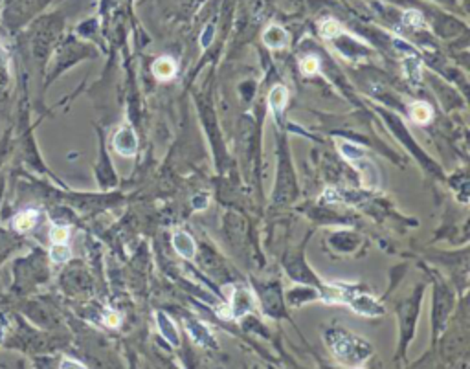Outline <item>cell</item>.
Returning <instances> with one entry per match:
<instances>
[{
    "label": "cell",
    "instance_id": "10",
    "mask_svg": "<svg viewBox=\"0 0 470 369\" xmlns=\"http://www.w3.org/2000/svg\"><path fill=\"white\" fill-rule=\"evenodd\" d=\"M152 74H155L158 79L164 81L171 79V77L176 74L175 61H173L171 57H160V59H157L155 65H152Z\"/></svg>",
    "mask_w": 470,
    "mask_h": 369
},
{
    "label": "cell",
    "instance_id": "4",
    "mask_svg": "<svg viewBox=\"0 0 470 369\" xmlns=\"http://www.w3.org/2000/svg\"><path fill=\"white\" fill-rule=\"evenodd\" d=\"M39 223V212L37 209H24L19 212L11 219V226L13 232L17 233H28L30 230H34Z\"/></svg>",
    "mask_w": 470,
    "mask_h": 369
},
{
    "label": "cell",
    "instance_id": "16",
    "mask_svg": "<svg viewBox=\"0 0 470 369\" xmlns=\"http://www.w3.org/2000/svg\"><path fill=\"white\" fill-rule=\"evenodd\" d=\"M68 237H70V230H68L67 226H53L52 230H50V241L53 242V245H63V242L68 241Z\"/></svg>",
    "mask_w": 470,
    "mask_h": 369
},
{
    "label": "cell",
    "instance_id": "1",
    "mask_svg": "<svg viewBox=\"0 0 470 369\" xmlns=\"http://www.w3.org/2000/svg\"><path fill=\"white\" fill-rule=\"evenodd\" d=\"M329 347L333 349L334 356L338 360H342L347 365H358L370 356L371 347L367 346V342L356 338V336L349 335V332L342 331V329H334V331L327 332Z\"/></svg>",
    "mask_w": 470,
    "mask_h": 369
},
{
    "label": "cell",
    "instance_id": "6",
    "mask_svg": "<svg viewBox=\"0 0 470 369\" xmlns=\"http://www.w3.org/2000/svg\"><path fill=\"white\" fill-rule=\"evenodd\" d=\"M185 327H188V332H190L191 338H193L199 346L215 347V338L202 323L195 322V320H188V322H185Z\"/></svg>",
    "mask_w": 470,
    "mask_h": 369
},
{
    "label": "cell",
    "instance_id": "21",
    "mask_svg": "<svg viewBox=\"0 0 470 369\" xmlns=\"http://www.w3.org/2000/svg\"><path fill=\"white\" fill-rule=\"evenodd\" d=\"M211 39H214V26L209 24L208 28L204 30V34H202V39H200V44L202 46H209V43H211Z\"/></svg>",
    "mask_w": 470,
    "mask_h": 369
},
{
    "label": "cell",
    "instance_id": "18",
    "mask_svg": "<svg viewBox=\"0 0 470 369\" xmlns=\"http://www.w3.org/2000/svg\"><path fill=\"white\" fill-rule=\"evenodd\" d=\"M423 13L417 10H412V11H406L404 13V24L406 26H413V28H419V26H423Z\"/></svg>",
    "mask_w": 470,
    "mask_h": 369
},
{
    "label": "cell",
    "instance_id": "3",
    "mask_svg": "<svg viewBox=\"0 0 470 369\" xmlns=\"http://www.w3.org/2000/svg\"><path fill=\"white\" fill-rule=\"evenodd\" d=\"M230 309H232V316L233 318L244 316V314H247L248 311H252V309H254L252 294L248 292L247 289H242V287H239V289L235 290V292H233L232 305H230Z\"/></svg>",
    "mask_w": 470,
    "mask_h": 369
},
{
    "label": "cell",
    "instance_id": "15",
    "mask_svg": "<svg viewBox=\"0 0 470 369\" xmlns=\"http://www.w3.org/2000/svg\"><path fill=\"white\" fill-rule=\"evenodd\" d=\"M299 68H301V72H303V76H314V74L320 70L318 57H314V56L305 57L303 61L299 63Z\"/></svg>",
    "mask_w": 470,
    "mask_h": 369
},
{
    "label": "cell",
    "instance_id": "14",
    "mask_svg": "<svg viewBox=\"0 0 470 369\" xmlns=\"http://www.w3.org/2000/svg\"><path fill=\"white\" fill-rule=\"evenodd\" d=\"M70 248L67 246V242L63 245H53L52 250H50V257H52L53 263H67L70 259Z\"/></svg>",
    "mask_w": 470,
    "mask_h": 369
},
{
    "label": "cell",
    "instance_id": "5",
    "mask_svg": "<svg viewBox=\"0 0 470 369\" xmlns=\"http://www.w3.org/2000/svg\"><path fill=\"white\" fill-rule=\"evenodd\" d=\"M173 246H175V250L184 259H193L195 257V242H193L190 233H185L184 230L175 232V235H173Z\"/></svg>",
    "mask_w": 470,
    "mask_h": 369
},
{
    "label": "cell",
    "instance_id": "13",
    "mask_svg": "<svg viewBox=\"0 0 470 369\" xmlns=\"http://www.w3.org/2000/svg\"><path fill=\"white\" fill-rule=\"evenodd\" d=\"M410 116L415 123L419 125H423V123L430 122L432 118V109H430V105H426L424 101H417V103H413L410 107Z\"/></svg>",
    "mask_w": 470,
    "mask_h": 369
},
{
    "label": "cell",
    "instance_id": "2",
    "mask_svg": "<svg viewBox=\"0 0 470 369\" xmlns=\"http://www.w3.org/2000/svg\"><path fill=\"white\" fill-rule=\"evenodd\" d=\"M112 145H115L116 153H119L122 157H133L138 149L136 133H134L129 125H124V127L119 129L118 133L115 134Z\"/></svg>",
    "mask_w": 470,
    "mask_h": 369
},
{
    "label": "cell",
    "instance_id": "23",
    "mask_svg": "<svg viewBox=\"0 0 470 369\" xmlns=\"http://www.w3.org/2000/svg\"><path fill=\"white\" fill-rule=\"evenodd\" d=\"M61 368H85V365L81 364V362H67V360H65L61 364Z\"/></svg>",
    "mask_w": 470,
    "mask_h": 369
},
{
    "label": "cell",
    "instance_id": "8",
    "mask_svg": "<svg viewBox=\"0 0 470 369\" xmlns=\"http://www.w3.org/2000/svg\"><path fill=\"white\" fill-rule=\"evenodd\" d=\"M263 43H265L268 48H272V50H280V48L287 46V43H289V37H287L285 30L280 28V26H275V24H272V26H268L265 35H263Z\"/></svg>",
    "mask_w": 470,
    "mask_h": 369
},
{
    "label": "cell",
    "instance_id": "7",
    "mask_svg": "<svg viewBox=\"0 0 470 369\" xmlns=\"http://www.w3.org/2000/svg\"><path fill=\"white\" fill-rule=\"evenodd\" d=\"M157 323H158V331L160 335L166 338L173 347H176L181 344V338H178V332H176L175 323L171 322V318L167 316L166 313H158L157 314Z\"/></svg>",
    "mask_w": 470,
    "mask_h": 369
},
{
    "label": "cell",
    "instance_id": "17",
    "mask_svg": "<svg viewBox=\"0 0 470 369\" xmlns=\"http://www.w3.org/2000/svg\"><path fill=\"white\" fill-rule=\"evenodd\" d=\"M340 149H342V155L346 158H349V160H360V158H364V153H362V149H358L356 145H351V143H342L340 145Z\"/></svg>",
    "mask_w": 470,
    "mask_h": 369
},
{
    "label": "cell",
    "instance_id": "11",
    "mask_svg": "<svg viewBox=\"0 0 470 369\" xmlns=\"http://www.w3.org/2000/svg\"><path fill=\"white\" fill-rule=\"evenodd\" d=\"M287 101H289V90L283 85H278L272 89L270 96H268V105L275 114H281L285 109Z\"/></svg>",
    "mask_w": 470,
    "mask_h": 369
},
{
    "label": "cell",
    "instance_id": "19",
    "mask_svg": "<svg viewBox=\"0 0 470 369\" xmlns=\"http://www.w3.org/2000/svg\"><path fill=\"white\" fill-rule=\"evenodd\" d=\"M338 32H340V28H338V24L334 22V20H325L322 26V34L323 37H334V35H338Z\"/></svg>",
    "mask_w": 470,
    "mask_h": 369
},
{
    "label": "cell",
    "instance_id": "22",
    "mask_svg": "<svg viewBox=\"0 0 470 369\" xmlns=\"http://www.w3.org/2000/svg\"><path fill=\"white\" fill-rule=\"evenodd\" d=\"M105 325H109V327H118L119 325V316H118V313H107L105 314Z\"/></svg>",
    "mask_w": 470,
    "mask_h": 369
},
{
    "label": "cell",
    "instance_id": "9",
    "mask_svg": "<svg viewBox=\"0 0 470 369\" xmlns=\"http://www.w3.org/2000/svg\"><path fill=\"white\" fill-rule=\"evenodd\" d=\"M19 245L20 242L19 239H17V235H15V232L0 228V265H2L15 250H17V246Z\"/></svg>",
    "mask_w": 470,
    "mask_h": 369
},
{
    "label": "cell",
    "instance_id": "20",
    "mask_svg": "<svg viewBox=\"0 0 470 369\" xmlns=\"http://www.w3.org/2000/svg\"><path fill=\"white\" fill-rule=\"evenodd\" d=\"M208 197L209 195L208 193H200V195H197L195 199H193V208H197V209H204L206 206H208Z\"/></svg>",
    "mask_w": 470,
    "mask_h": 369
},
{
    "label": "cell",
    "instance_id": "12",
    "mask_svg": "<svg viewBox=\"0 0 470 369\" xmlns=\"http://www.w3.org/2000/svg\"><path fill=\"white\" fill-rule=\"evenodd\" d=\"M10 83H11L10 61H8V56H6L4 50L0 48V100L8 96Z\"/></svg>",
    "mask_w": 470,
    "mask_h": 369
}]
</instances>
